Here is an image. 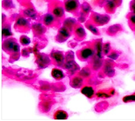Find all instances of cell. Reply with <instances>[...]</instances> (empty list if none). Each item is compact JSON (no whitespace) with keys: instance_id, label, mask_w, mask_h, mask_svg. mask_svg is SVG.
I'll list each match as a JSON object with an SVG mask.
<instances>
[{"instance_id":"obj_6","label":"cell","mask_w":135,"mask_h":121,"mask_svg":"<svg viewBox=\"0 0 135 121\" xmlns=\"http://www.w3.org/2000/svg\"><path fill=\"white\" fill-rule=\"evenodd\" d=\"M35 63L37 68L40 69H43L47 67L50 64L52 63L50 55L45 53L38 52L35 55Z\"/></svg>"},{"instance_id":"obj_13","label":"cell","mask_w":135,"mask_h":121,"mask_svg":"<svg viewBox=\"0 0 135 121\" xmlns=\"http://www.w3.org/2000/svg\"><path fill=\"white\" fill-rule=\"evenodd\" d=\"M57 20L52 13L47 12L42 17V23L46 27H51L57 23Z\"/></svg>"},{"instance_id":"obj_18","label":"cell","mask_w":135,"mask_h":121,"mask_svg":"<svg viewBox=\"0 0 135 121\" xmlns=\"http://www.w3.org/2000/svg\"><path fill=\"white\" fill-rule=\"evenodd\" d=\"M92 45L95 51V55L100 59H103L104 55L103 53V43H102V40L98 39L95 40Z\"/></svg>"},{"instance_id":"obj_36","label":"cell","mask_w":135,"mask_h":121,"mask_svg":"<svg viewBox=\"0 0 135 121\" xmlns=\"http://www.w3.org/2000/svg\"><path fill=\"white\" fill-rule=\"evenodd\" d=\"M2 5L5 9H10L13 7V3L12 0H4L2 2Z\"/></svg>"},{"instance_id":"obj_14","label":"cell","mask_w":135,"mask_h":121,"mask_svg":"<svg viewBox=\"0 0 135 121\" xmlns=\"http://www.w3.org/2000/svg\"><path fill=\"white\" fill-rule=\"evenodd\" d=\"M104 61L103 59L97 57L95 55L89 61V66L91 67L93 72H97L101 70Z\"/></svg>"},{"instance_id":"obj_30","label":"cell","mask_w":135,"mask_h":121,"mask_svg":"<svg viewBox=\"0 0 135 121\" xmlns=\"http://www.w3.org/2000/svg\"><path fill=\"white\" fill-rule=\"evenodd\" d=\"M80 10L81 12H82L86 16L90 13L91 11V7L89 5V4L86 2H84L81 5Z\"/></svg>"},{"instance_id":"obj_29","label":"cell","mask_w":135,"mask_h":121,"mask_svg":"<svg viewBox=\"0 0 135 121\" xmlns=\"http://www.w3.org/2000/svg\"><path fill=\"white\" fill-rule=\"evenodd\" d=\"M85 27L93 34L97 35L100 34L99 31L96 27V25L93 24L91 21H88L85 23Z\"/></svg>"},{"instance_id":"obj_37","label":"cell","mask_w":135,"mask_h":121,"mask_svg":"<svg viewBox=\"0 0 135 121\" xmlns=\"http://www.w3.org/2000/svg\"><path fill=\"white\" fill-rule=\"evenodd\" d=\"M30 50L29 48H24L21 51V55L24 57H28L30 54Z\"/></svg>"},{"instance_id":"obj_23","label":"cell","mask_w":135,"mask_h":121,"mask_svg":"<svg viewBox=\"0 0 135 121\" xmlns=\"http://www.w3.org/2000/svg\"><path fill=\"white\" fill-rule=\"evenodd\" d=\"M77 24V21L72 17L66 18L63 20V25L69 29L71 32L73 31L74 27Z\"/></svg>"},{"instance_id":"obj_24","label":"cell","mask_w":135,"mask_h":121,"mask_svg":"<svg viewBox=\"0 0 135 121\" xmlns=\"http://www.w3.org/2000/svg\"><path fill=\"white\" fill-rule=\"evenodd\" d=\"M93 72V70H92L91 67L89 66L81 69L77 73L80 75L81 76H82L86 80L87 79L90 78L92 77Z\"/></svg>"},{"instance_id":"obj_35","label":"cell","mask_w":135,"mask_h":121,"mask_svg":"<svg viewBox=\"0 0 135 121\" xmlns=\"http://www.w3.org/2000/svg\"><path fill=\"white\" fill-rule=\"evenodd\" d=\"M119 55L120 54L118 51L115 50H111V52L107 55V56L109 59H110L112 60H115L119 58Z\"/></svg>"},{"instance_id":"obj_9","label":"cell","mask_w":135,"mask_h":121,"mask_svg":"<svg viewBox=\"0 0 135 121\" xmlns=\"http://www.w3.org/2000/svg\"><path fill=\"white\" fill-rule=\"evenodd\" d=\"M110 19V16L107 14H100L97 13H93L91 16V21L96 26L106 24L109 22Z\"/></svg>"},{"instance_id":"obj_10","label":"cell","mask_w":135,"mask_h":121,"mask_svg":"<svg viewBox=\"0 0 135 121\" xmlns=\"http://www.w3.org/2000/svg\"><path fill=\"white\" fill-rule=\"evenodd\" d=\"M115 66V64L112 61V60L109 59L104 61L101 71L105 76H107L108 77H113L115 73L114 69Z\"/></svg>"},{"instance_id":"obj_12","label":"cell","mask_w":135,"mask_h":121,"mask_svg":"<svg viewBox=\"0 0 135 121\" xmlns=\"http://www.w3.org/2000/svg\"><path fill=\"white\" fill-rule=\"evenodd\" d=\"M71 35V31L65 26L62 25L59 29L57 34L56 35L55 39L56 40L60 43L64 42L70 37Z\"/></svg>"},{"instance_id":"obj_28","label":"cell","mask_w":135,"mask_h":121,"mask_svg":"<svg viewBox=\"0 0 135 121\" xmlns=\"http://www.w3.org/2000/svg\"><path fill=\"white\" fill-rule=\"evenodd\" d=\"M112 96L109 92L108 89L107 90H100L96 92L95 97L100 99H108L111 98Z\"/></svg>"},{"instance_id":"obj_40","label":"cell","mask_w":135,"mask_h":121,"mask_svg":"<svg viewBox=\"0 0 135 121\" xmlns=\"http://www.w3.org/2000/svg\"><path fill=\"white\" fill-rule=\"evenodd\" d=\"M132 2H133V3H135V0H133V1H132Z\"/></svg>"},{"instance_id":"obj_16","label":"cell","mask_w":135,"mask_h":121,"mask_svg":"<svg viewBox=\"0 0 135 121\" xmlns=\"http://www.w3.org/2000/svg\"><path fill=\"white\" fill-rule=\"evenodd\" d=\"M54 101L52 99L50 98H43L39 104V109L42 112L46 113L51 110Z\"/></svg>"},{"instance_id":"obj_3","label":"cell","mask_w":135,"mask_h":121,"mask_svg":"<svg viewBox=\"0 0 135 121\" xmlns=\"http://www.w3.org/2000/svg\"><path fill=\"white\" fill-rule=\"evenodd\" d=\"M52 62L57 67L63 68L65 62V54L61 51L53 50L50 54Z\"/></svg>"},{"instance_id":"obj_25","label":"cell","mask_w":135,"mask_h":121,"mask_svg":"<svg viewBox=\"0 0 135 121\" xmlns=\"http://www.w3.org/2000/svg\"><path fill=\"white\" fill-rule=\"evenodd\" d=\"M69 114L64 110L57 109L53 114V119L56 120H65L68 118Z\"/></svg>"},{"instance_id":"obj_1","label":"cell","mask_w":135,"mask_h":121,"mask_svg":"<svg viewBox=\"0 0 135 121\" xmlns=\"http://www.w3.org/2000/svg\"><path fill=\"white\" fill-rule=\"evenodd\" d=\"M2 48L7 53L11 54L13 61L19 58L20 46L14 38H8L4 39L2 43Z\"/></svg>"},{"instance_id":"obj_4","label":"cell","mask_w":135,"mask_h":121,"mask_svg":"<svg viewBox=\"0 0 135 121\" xmlns=\"http://www.w3.org/2000/svg\"><path fill=\"white\" fill-rule=\"evenodd\" d=\"M65 8L63 4L59 2H54L50 6V12L55 17L57 21L63 20L65 17Z\"/></svg>"},{"instance_id":"obj_15","label":"cell","mask_w":135,"mask_h":121,"mask_svg":"<svg viewBox=\"0 0 135 121\" xmlns=\"http://www.w3.org/2000/svg\"><path fill=\"white\" fill-rule=\"evenodd\" d=\"M81 93L89 99H92L95 96V89L93 86L85 84L80 88Z\"/></svg>"},{"instance_id":"obj_32","label":"cell","mask_w":135,"mask_h":121,"mask_svg":"<svg viewBox=\"0 0 135 121\" xmlns=\"http://www.w3.org/2000/svg\"><path fill=\"white\" fill-rule=\"evenodd\" d=\"M123 102L125 103L135 102V92L132 94L124 96L122 99Z\"/></svg>"},{"instance_id":"obj_20","label":"cell","mask_w":135,"mask_h":121,"mask_svg":"<svg viewBox=\"0 0 135 121\" xmlns=\"http://www.w3.org/2000/svg\"><path fill=\"white\" fill-rule=\"evenodd\" d=\"M120 3V0H107L105 4V9L108 12L113 13Z\"/></svg>"},{"instance_id":"obj_5","label":"cell","mask_w":135,"mask_h":121,"mask_svg":"<svg viewBox=\"0 0 135 121\" xmlns=\"http://www.w3.org/2000/svg\"><path fill=\"white\" fill-rule=\"evenodd\" d=\"M31 26L28 18L24 15H20L16 17L14 27L17 30L26 32L31 28Z\"/></svg>"},{"instance_id":"obj_7","label":"cell","mask_w":135,"mask_h":121,"mask_svg":"<svg viewBox=\"0 0 135 121\" xmlns=\"http://www.w3.org/2000/svg\"><path fill=\"white\" fill-rule=\"evenodd\" d=\"M63 68L67 71L70 76L76 74L81 69L80 66L75 61L74 58L66 59Z\"/></svg>"},{"instance_id":"obj_33","label":"cell","mask_w":135,"mask_h":121,"mask_svg":"<svg viewBox=\"0 0 135 121\" xmlns=\"http://www.w3.org/2000/svg\"><path fill=\"white\" fill-rule=\"evenodd\" d=\"M20 43H21V44L23 45H24V46H26L31 43L30 39L28 37H27V36L24 35H23L20 37Z\"/></svg>"},{"instance_id":"obj_2","label":"cell","mask_w":135,"mask_h":121,"mask_svg":"<svg viewBox=\"0 0 135 121\" xmlns=\"http://www.w3.org/2000/svg\"><path fill=\"white\" fill-rule=\"evenodd\" d=\"M95 55L93 45L83 46L77 52V57L82 61H89Z\"/></svg>"},{"instance_id":"obj_21","label":"cell","mask_w":135,"mask_h":121,"mask_svg":"<svg viewBox=\"0 0 135 121\" xmlns=\"http://www.w3.org/2000/svg\"><path fill=\"white\" fill-rule=\"evenodd\" d=\"M23 15L28 18L36 20L38 17V14L36 10L32 6H28L23 12Z\"/></svg>"},{"instance_id":"obj_26","label":"cell","mask_w":135,"mask_h":121,"mask_svg":"<svg viewBox=\"0 0 135 121\" xmlns=\"http://www.w3.org/2000/svg\"><path fill=\"white\" fill-rule=\"evenodd\" d=\"M2 38L6 39L9 38L13 35L11 31V25L8 23H5L3 24L2 29Z\"/></svg>"},{"instance_id":"obj_27","label":"cell","mask_w":135,"mask_h":121,"mask_svg":"<svg viewBox=\"0 0 135 121\" xmlns=\"http://www.w3.org/2000/svg\"><path fill=\"white\" fill-rule=\"evenodd\" d=\"M122 30V27L120 24H114L109 26L107 30V33L111 36L117 34L119 32Z\"/></svg>"},{"instance_id":"obj_39","label":"cell","mask_w":135,"mask_h":121,"mask_svg":"<svg viewBox=\"0 0 135 121\" xmlns=\"http://www.w3.org/2000/svg\"><path fill=\"white\" fill-rule=\"evenodd\" d=\"M108 90H109V94H110V95H111V96H114V95H115V94H116L115 90L114 88H111L109 89H108Z\"/></svg>"},{"instance_id":"obj_8","label":"cell","mask_w":135,"mask_h":121,"mask_svg":"<svg viewBox=\"0 0 135 121\" xmlns=\"http://www.w3.org/2000/svg\"><path fill=\"white\" fill-rule=\"evenodd\" d=\"M63 6L66 12L72 14H77L80 10V4L79 0H64Z\"/></svg>"},{"instance_id":"obj_19","label":"cell","mask_w":135,"mask_h":121,"mask_svg":"<svg viewBox=\"0 0 135 121\" xmlns=\"http://www.w3.org/2000/svg\"><path fill=\"white\" fill-rule=\"evenodd\" d=\"M73 32L76 39L80 41L85 39L86 35L84 27L81 25L79 24L75 26Z\"/></svg>"},{"instance_id":"obj_11","label":"cell","mask_w":135,"mask_h":121,"mask_svg":"<svg viewBox=\"0 0 135 121\" xmlns=\"http://www.w3.org/2000/svg\"><path fill=\"white\" fill-rule=\"evenodd\" d=\"M85 81L86 79L76 73L70 76L69 84L70 86L73 88L80 89L84 85H85Z\"/></svg>"},{"instance_id":"obj_31","label":"cell","mask_w":135,"mask_h":121,"mask_svg":"<svg viewBox=\"0 0 135 121\" xmlns=\"http://www.w3.org/2000/svg\"><path fill=\"white\" fill-rule=\"evenodd\" d=\"M127 18L130 27L135 31V14L131 12L129 13L127 15Z\"/></svg>"},{"instance_id":"obj_17","label":"cell","mask_w":135,"mask_h":121,"mask_svg":"<svg viewBox=\"0 0 135 121\" xmlns=\"http://www.w3.org/2000/svg\"><path fill=\"white\" fill-rule=\"evenodd\" d=\"M31 28L34 34L37 36H42L46 31V26L41 22L33 23L31 26Z\"/></svg>"},{"instance_id":"obj_38","label":"cell","mask_w":135,"mask_h":121,"mask_svg":"<svg viewBox=\"0 0 135 121\" xmlns=\"http://www.w3.org/2000/svg\"><path fill=\"white\" fill-rule=\"evenodd\" d=\"M130 10L131 13L135 14V3L132 2L130 4Z\"/></svg>"},{"instance_id":"obj_22","label":"cell","mask_w":135,"mask_h":121,"mask_svg":"<svg viewBox=\"0 0 135 121\" xmlns=\"http://www.w3.org/2000/svg\"><path fill=\"white\" fill-rule=\"evenodd\" d=\"M51 76L56 80H61L65 77V74L59 67L54 68L51 72Z\"/></svg>"},{"instance_id":"obj_34","label":"cell","mask_w":135,"mask_h":121,"mask_svg":"<svg viewBox=\"0 0 135 121\" xmlns=\"http://www.w3.org/2000/svg\"><path fill=\"white\" fill-rule=\"evenodd\" d=\"M112 50L110 43L109 42H106L103 43V55H108Z\"/></svg>"},{"instance_id":"obj_41","label":"cell","mask_w":135,"mask_h":121,"mask_svg":"<svg viewBox=\"0 0 135 121\" xmlns=\"http://www.w3.org/2000/svg\"><path fill=\"white\" fill-rule=\"evenodd\" d=\"M19 1H25V0H19Z\"/></svg>"}]
</instances>
